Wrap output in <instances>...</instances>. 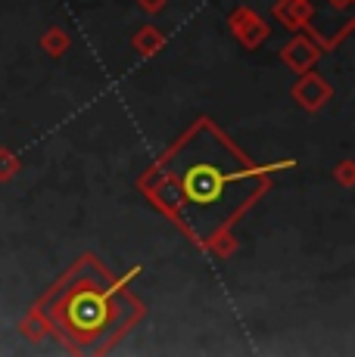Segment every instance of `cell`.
<instances>
[{
    "label": "cell",
    "mask_w": 355,
    "mask_h": 357,
    "mask_svg": "<svg viewBox=\"0 0 355 357\" xmlns=\"http://www.w3.org/2000/svg\"><path fill=\"white\" fill-rule=\"evenodd\" d=\"M259 177L218 130L200 125L162 162L153 196L196 239H212L259 193Z\"/></svg>",
    "instance_id": "obj_1"
},
{
    "label": "cell",
    "mask_w": 355,
    "mask_h": 357,
    "mask_svg": "<svg viewBox=\"0 0 355 357\" xmlns=\"http://www.w3.org/2000/svg\"><path fill=\"white\" fill-rule=\"evenodd\" d=\"M44 311L75 348L94 351L119 339L122 329L138 317V301L115 286L94 261H85L57 286Z\"/></svg>",
    "instance_id": "obj_2"
}]
</instances>
